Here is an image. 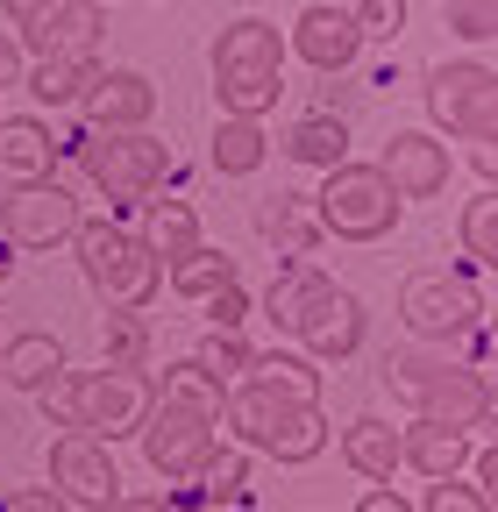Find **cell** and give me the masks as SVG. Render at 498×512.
<instances>
[{
	"instance_id": "6da1fadb",
	"label": "cell",
	"mask_w": 498,
	"mask_h": 512,
	"mask_svg": "<svg viewBox=\"0 0 498 512\" xmlns=\"http://www.w3.org/2000/svg\"><path fill=\"white\" fill-rule=\"evenodd\" d=\"M221 427H228L235 448H257V456H278V463H314L328 448L321 406L278 392V384H257V377H242L221 392Z\"/></svg>"
},
{
	"instance_id": "7a4b0ae2",
	"label": "cell",
	"mask_w": 498,
	"mask_h": 512,
	"mask_svg": "<svg viewBox=\"0 0 498 512\" xmlns=\"http://www.w3.org/2000/svg\"><path fill=\"white\" fill-rule=\"evenodd\" d=\"M214 100L221 114L264 121L285 100V29L264 15H242L214 36Z\"/></svg>"
},
{
	"instance_id": "3957f363",
	"label": "cell",
	"mask_w": 498,
	"mask_h": 512,
	"mask_svg": "<svg viewBox=\"0 0 498 512\" xmlns=\"http://www.w3.org/2000/svg\"><path fill=\"white\" fill-rule=\"evenodd\" d=\"M72 249H79L86 285L107 299V313H114V306H121V313H143V306L157 299V285H164V264H157V256H150L129 228H114V221H86V214H79Z\"/></svg>"
},
{
	"instance_id": "277c9868",
	"label": "cell",
	"mask_w": 498,
	"mask_h": 512,
	"mask_svg": "<svg viewBox=\"0 0 498 512\" xmlns=\"http://www.w3.org/2000/svg\"><path fill=\"white\" fill-rule=\"evenodd\" d=\"M385 384L399 392V406H413V420H449V427H484L491 420L484 370L427 363V356H392L385 363Z\"/></svg>"
},
{
	"instance_id": "5b68a950",
	"label": "cell",
	"mask_w": 498,
	"mask_h": 512,
	"mask_svg": "<svg viewBox=\"0 0 498 512\" xmlns=\"http://www.w3.org/2000/svg\"><path fill=\"white\" fill-rule=\"evenodd\" d=\"M314 214H321V235H342V242H385L406 214V200L392 192V178L378 164H335L328 185L314 192Z\"/></svg>"
},
{
	"instance_id": "8992f818",
	"label": "cell",
	"mask_w": 498,
	"mask_h": 512,
	"mask_svg": "<svg viewBox=\"0 0 498 512\" xmlns=\"http://www.w3.org/2000/svg\"><path fill=\"white\" fill-rule=\"evenodd\" d=\"M143 456L157 477H193L207 463V448L221 441V406L214 399H193V392H157L150 413H143Z\"/></svg>"
},
{
	"instance_id": "52a82bcc",
	"label": "cell",
	"mask_w": 498,
	"mask_h": 512,
	"mask_svg": "<svg viewBox=\"0 0 498 512\" xmlns=\"http://www.w3.org/2000/svg\"><path fill=\"white\" fill-rule=\"evenodd\" d=\"M79 157H86V178L114 207H143L164 185V171H171V150L150 136V128H86Z\"/></svg>"
},
{
	"instance_id": "ba28073f",
	"label": "cell",
	"mask_w": 498,
	"mask_h": 512,
	"mask_svg": "<svg viewBox=\"0 0 498 512\" xmlns=\"http://www.w3.org/2000/svg\"><path fill=\"white\" fill-rule=\"evenodd\" d=\"M399 320L420 342H456V335L484 328V292L456 271H413L399 285Z\"/></svg>"
},
{
	"instance_id": "9c48e42d",
	"label": "cell",
	"mask_w": 498,
	"mask_h": 512,
	"mask_svg": "<svg viewBox=\"0 0 498 512\" xmlns=\"http://www.w3.org/2000/svg\"><path fill=\"white\" fill-rule=\"evenodd\" d=\"M427 114H434L442 136H463V143L498 136V79H491V64H434L427 72Z\"/></svg>"
},
{
	"instance_id": "30bf717a",
	"label": "cell",
	"mask_w": 498,
	"mask_h": 512,
	"mask_svg": "<svg viewBox=\"0 0 498 512\" xmlns=\"http://www.w3.org/2000/svg\"><path fill=\"white\" fill-rule=\"evenodd\" d=\"M150 377L143 370H86L72 377V406H79V434L93 441H129L150 413Z\"/></svg>"
},
{
	"instance_id": "8fae6325",
	"label": "cell",
	"mask_w": 498,
	"mask_h": 512,
	"mask_svg": "<svg viewBox=\"0 0 498 512\" xmlns=\"http://www.w3.org/2000/svg\"><path fill=\"white\" fill-rule=\"evenodd\" d=\"M0 228H8L15 249H57V242H72L79 228V200H72V185L65 178H29L15 185L8 200H0Z\"/></svg>"
},
{
	"instance_id": "7c38bea8",
	"label": "cell",
	"mask_w": 498,
	"mask_h": 512,
	"mask_svg": "<svg viewBox=\"0 0 498 512\" xmlns=\"http://www.w3.org/2000/svg\"><path fill=\"white\" fill-rule=\"evenodd\" d=\"M50 484L72 498V512L79 505L86 512H107L121 498V470L107 456V441H93V434H57L50 441Z\"/></svg>"
},
{
	"instance_id": "4fadbf2b",
	"label": "cell",
	"mask_w": 498,
	"mask_h": 512,
	"mask_svg": "<svg viewBox=\"0 0 498 512\" xmlns=\"http://www.w3.org/2000/svg\"><path fill=\"white\" fill-rule=\"evenodd\" d=\"M292 342L314 356V363H342V356H356V349H363V299L342 292V285L328 278V285L314 292V306L292 320Z\"/></svg>"
},
{
	"instance_id": "5bb4252c",
	"label": "cell",
	"mask_w": 498,
	"mask_h": 512,
	"mask_svg": "<svg viewBox=\"0 0 498 512\" xmlns=\"http://www.w3.org/2000/svg\"><path fill=\"white\" fill-rule=\"evenodd\" d=\"M378 171L392 178L399 200H434L456 164H449V143H434L427 128H399V136L385 143V157H378Z\"/></svg>"
},
{
	"instance_id": "9a60e30c",
	"label": "cell",
	"mask_w": 498,
	"mask_h": 512,
	"mask_svg": "<svg viewBox=\"0 0 498 512\" xmlns=\"http://www.w3.org/2000/svg\"><path fill=\"white\" fill-rule=\"evenodd\" d=\"M86 121L93 128H150L157 114V86L143 72H129V64H100V79L86 86Z\"/></svg>"
},
{
	"instance_id": "2e32d148",
	"label": "cell",
	"mask_w": 498,
	"mask_h": 512,
	"mask_svg": "<svg viewBox=\"0 0 498 512\" xmlns=\"http://www.w3.org/2000/svg\"><path fill=\"white\" fill-rule=\"evenodd\" d=\"M292 50H299V64H314V72H349V64L363 57V29L342 15V8H306L299 22H292Z\"/></svg>"
},
{
	"instance_id": "e0dca14e",
	"label": "cell",
	"mask_w": 498,
	"mask_h": 512,
	"mask_svg": "<svg viewBox=\"0 0 498 512\" xmlns=\"http://www.w3.org/2000/svg\"><path fill=\"white\" fill-rule=\"evenodd\" d=\"M399 463L420 470V477H463V463H470V427H449V420H413V427H399Z\"/></svg>"
},
{
	"instance_id": "ac0fdd59",
	"label": "cell",
	"mask_w": 498,
	"mask_h": 512,
	"mask_svg": "<svg viewBox=\"0 0 498 512\" xmlns=\"http://www.w3.org/2000/svg\"><path fill=\"white\" fill-rule=\"evenodd\" d=\"M100 29H107V8H100V0H65L43 29L22 36V50H36V57H93Z\"/></svg>"
},
{
	"instance_id": "d6986e66",
	"label": "cell",
	"mask_w": 498,
	"mask_h": 512,
	"mask_svg": "<svg viewBox=\"0 0 498 512\" xmlns=\"http://www.w3.org/2000/svg\"><path fill=\"white\" fill-rule=\"evenodd\" d=\"M57 171V136L36 121V114H15V121H0V178H50Z\"/></svg>"
},
{
	"instance_id": "ffe728a7",
	"label": "cell",
	"mask_w": 498,
	"mask_h": 512,
	"mask_svg": "<svg viewBox=\"0 0 498 512\" xmlns=\"http://www.w3.org/2000/svg\"><path fill=\"white\" fill-rule=\"evenodd\" d=\"M342 463H349L356 477H370V484L399 477V427H392V420H378V413L349 420V427H342Z\"/></svg>"
},
{
	"instance_id": "44dd1931",
	"label": "cell",
	"mask_w": 498,
	"mask_h": 512,
	"mask_svg": "<svg viewBox=\"0 0 498 512\" xmlns=\"http://www.w3.org/2000/svg\"><path fill=\"white\" fill-rule=\"evenodd\" d=\"M257 235L278 249V256H314L321 242V214L292 200V192H271V200H257Z\"/></svg>"
},
{
	"instance_id": "7402d4cb",
	"label": "cell",
	"mask_w": 498,
	"mask_h": 512,
	"mask_svg": "<svg viewBox=\"0 0 498 512\" xmlns=\"http://www.w3.org/2000/svg\"><path fill=\"white\" fill-rule=\"evenodd\" d=\"M65 370V342L57 335H43V328H29V335H15V342H0V377L15 384V392H43V384Z\"/></svg>"
},
{
	"instance_id": "603a6c76",
	"label": "cell",
	"mask_w": 498,
	"mask_h": 512,
	"mask_svg": "<svg viewBox=\"0 0 498 512\" xmlns=\"http://www.w3.org/2000/svg\"><path fill=\"white\" fill-rule=\"evenodd\" d=\"M136 242L157 256V264H178V256L200 242V214H193V200H143V228H136Z\"/></svg>"
},
{
	"instance_id": "cb8c5ba5",
	"label": "cell",
	"mask_w": 498,
	"mask_h": 512,
	"mask_svg": "<svg viewBox=\"0 0 498 512\" xmlns=\"http://www.w3.org/2000/svg\"><path fill=\"white\" fill-rule=\"evenodd\" d=\"M93 79H100L93 57H36L29 72H22V86H29L36 107H79Z\"/></svg>"
},
{
	"instance_id": "d4e9b609",
	"label": "cell",
	"mask_w": 498,
	"mask_h": 512,
	"mask_svg": "<svg viewBox=\"0 0 498 512\" xmlns=\"http://www.w3.org/2000/svg\"><path fill=\"white\" fill-rule=\"evenodd\" d=\"M285 157H292V164H314V171L349 164V121H335V114L292 121V128H285Z\"/></svg>"
},
{
	"instance_id": "484cf974",
	"label": "cell",
	"mask_w": 498,
	"mask_h": 512,
	"mask_svg": "<svg viewBox=\"0 0 498 512\" xmlns=\"http://www.w3.org/2000/svg\"><path fill=\"white\" fill-rule=\"evenodd\" d=\"M264 157H271L264 121H249V114H221V128H214V171H221V178H249Z\"/></svg>"
},
{
	"instance_id": "4316f807",
	"label": "cell",
	"mask_w": 498,
	"mask_h": 512,
	"mask_svg": "<svg viewBox=\"0 0 498 512\" xmlns=\"http://www.w3.org/2000/svg\"><path fill=\"white\" fill-rule=\"evenodd\" d=\"M221 285H235V256H228V249L193 242V249L171 264V292H178V299H207V292H221Z\"/></svg>"
},
{
	"instance_id": "83f0119b",
	"label": "cell",
	"mask_w": 498,
	"mask_h": 512,
	"mask_svg": "<svg viewBox=\"0 0 498 512\" xmlns=\"http://www.w3.org/2000/svg\"><path fill=\"white\" fill-rule=\"evenodd\" d=\"M249 377L321 406V370H314V356H306V349H264V356H249Z\"/></svg>"
},
{
	"instance_id": "f1b7e54d",
	"label": "cell",
	"mask_w": 498,
	"mask_h": 512,
	"mask_svg": "<svg viewBox=\"0 0 498 512\" xmlns=\"http://www.w3.org/2000/svg\"><path fill=\"white\" fill-rule=\"evenodd\" d=\"M321 285H328V271H314V264H299V256H292V271H278V285L264 292V313L292 335V320L314 306V292H321Z\"/></svg>"
},
{
	"instance_id": "f546056e",
	"label": "cell",
	"mask_w": 498,
	"mask_h": 512,
	"mask_svg": "<svg viewBox=\"0 0 498 512\" xmlns=\"http://www.w3.org/2000/svg\"><path fill=\"white\" fill-rule=\"evenodd\" d=\"M456 235H463V256H470L477 271H491V264H498V192H491V185H484L477 200L463 207Z\"/></svg>"
},
{
	"instance_id": "4dcf8cb0",
	"label": "cell",
	"mask_w": 498,
	"mask_h": 512,
	"mask_svg": "<svg viewBox=\"0 0 498 512\" xmlns=\"http://www.w3.org/2000/svg\"><path fill=\"white\" fill-rule=\"evenodd\" d=\"M249 356H257V349L242 342V328H214V335H207V342L193 349V363H200V370H207V377L221 384V392L249 377Z\"/></svg>"
},
{
	"instance_id": "1f68e13d",
	"label": "cell",
	"mask_w": 498,
	"mask_h": 512,
	"mask_svg": "<svg viewBox=\"0 0 498 512\" xmlns=\"http://www.w3.org/2000/svg\"><path fill=\"white\" fill-rule=\"evenodd\" d=\"M193 477L207 484V498H214V505L242 498V484H249V448H221V441H214V448H207V463H200Z\"/></svg>"
},
{
	"instance_id": "d6a6232c",
	"label": "cell",
	"mask_w": 498,
	"mask_h": 512,
	"mask_svg": "<svg viewBox=\"0 0 498 512\" xmlns=\"http://www.w3.org/2000/svg\"><path fill=\"white\" fill-rule=\"evenodd\" d=\"M100 342H107V370H136L143 363V320L114 306V320L100 328Z\"/></svg>"
},
{
	"instance_id": "836d02e7",
	"label": "cell",
	"mask_w": 498,
	"mask_h": 512,
	"mask_svg": "<svg viewBox=\"0 0 498 512\" xmlns=\"http://www.w3.org/2000/svg\"><path fill=\"white\" fill-rule=\"evenodd\" d=\"M342 15L363 29V43L370 36H399L406 29V0H342Z\"/></svg>"
},
{
	"instance_id": "e575fe53",
	"label": "cell",
	"mask_w": 498,
	"mask_h": 512,
	"mask_svg": "<svg viewBox=\"0 0 498 512\" xmlns=\"http://www.w3.org/2000/svg\"><path fill=\"white\" fill-rule=\"evenodd\" d=\"M420 512H491V491H477L463 477H427V505Z\"/></svg>"
},
{
	"instance_id": "d590c367",
	"label": "cell",
	"mask_w": 498,
	"mask_h": 512,
	"mask_svg": "<svg viewBox=\"0 0 498 512\" xmlns=\"http://www.w3.org/2000/svg\"><path fill=\"white\" fill-rule=\"evenodd\" d=\"M449 29L463 43H491L498 36V0H449Z\"/></svg>"
},
{
	"instance_id": "8d00e7d4",
	"label": "cell",
	"mask_w": 498,
	"mask_h": 512,
	"mask_svg": "<svg viewBox=\"0 0 498 512\" xmlns=\"http://www.w3.org/2000/svg\"><path fill=\"white\" fill-rule=\"evenodd\" d=\"M0 512H72V498L57 484H15V491H0Z\"/></svg>"
},
{
	"instance_id": "74e56055",
	"label": "cell",
	"mask_w": 498,
	"mask_h": 512,
	"mask_svg": "<svg viewBox=\"0 0 498 512\" xmlns=\"http://www.w3.org/2000/svg\"><path fill=\"white\" fill-rule=\"evenodd\" d=\"M207 320H214V328H242V320H249V292H242V278L221 285V292H207Z\"/></svg>"
},
{
	"instance_id": "f35d334b",
	"label": "cell",
	"mask_w": 498,
	"mask_h": 512,
	"mask_svg": "<svg viewBox=\"0 0 498 512\" xmlns=\"http://www.w3.org/2000/svg\"><path fill=\"white\" fill-rule=\"evenodd\" d=\"M0 8H8V22H15V29L29 36V29H43V22H50L57 8H65V0H0Z\"/></svg>"
},
{
	"instance_id": "ab89813d",
	"label": "cell",
	"mask_w": 498,
	"mask_h": 512,
	"mask_svg": "<svg viewBox=\"0 0 498 512\" xmlns=\"http://www.w3.org/2000/svg\"><path fill=\"white\" fill-rule=\"evenodd\" d=\"M22 72H29V64H22V43L0 36V86H22Z\"/></svg>"
},
{
	"instance_id": "60d3db41",
	"label": "cell",
	"mask_w": 498,
	"mask_h": 512,
	"mask_svg": "<svg viewBox=\"0 0 498 512\" xmlns=\"http://www.w3.org/2000/svg\"><path fill=\"white\" fill-rule=\"evenodd\" d=\"M356 512H413V505H406L399 491H385V484H378V491H363V498H356Z\"/></svg>"
},
{
	"instance_id": "b9f144b4",
	"label": "cell",
	"mask_w": 498,
	"mask_h": 512,
	"mask_svg": "<svg viewBox=\"0 0 498 512\" xmlns=\"http://www.w3.org/2000/svg\"><path fill=\"white\" fill-rule=\"evenodd\" d=\"M470 164H477V178L491 185V178H498V136H484V143H470Z\"/></svg>"
},
{
	"instance_id": "7bdbcfd3",
	"label": "cell",
	"mask_w": 498,
	"mask_h": 512,
	"mask_svg": "<svg viewBox=\"0 0 498 512\" xmlns=\"http://www.w3.org/2000/svg\"><path fill=\"white\" fill-rule=\"evenodd\" d=\"M107 512H171V498H129V491H121Z\"/></svg>"
},
{
	"instance_id": "ee69618b",
	"label": "cell",
	"mask_w": 498,
	"mask_h": 512,
	"mask_svg": "<svg viewBox=\"0 0 498 512\" xmlns=\"http://www.w3.org/2000/svg\"><path fill=\"white\" fill-rule=\"evenodd\" d=\"M498 484V456H491V448H477V491H491Z\"/></svg>"
},
{
	"instance_id": "f6af8a7d",
	"label": "cell",
	"mask_w": 498,
	"mask_h": 512,
	"mask_svg": "<svg viewBox=\"0 0 498 512\" xmlns=\"http://www.w3.org/2000/svg\"><path fill=\"white\" fill-rule=\"evenodd\" d=\"M8 271H15V256H8V249H0V285H8Z\"/></svg>"
},
{
	"instance_id": "bcb514c9",
	"label": "cell",
	"mask_w": 498,
	"mask_h": 512,
	"mask_svg": "<svg viewBox=\"0 0 498 512\" xmlns=\"http://www.w3.org/2000/svg\"><path fill=\"white\" fill-rule=\"evenodd\" d=\"M0 200H8V192H0Z\"/></svg>"
},
{
	"instance_id": "7dc6e473",
	"label": "cell",
	"mask_w": 498,
	"mask_h": 512,
	"mask_svg": "<svg viewBox=\"0 0 498 512\" xmlns=\"http://www.w3.org/2000/svg\"><path fill=\"white\" fill-rule=\"evenodd\" d=\"M100 8H107V0H100Z\"/></svg>"
}]
</instances>
